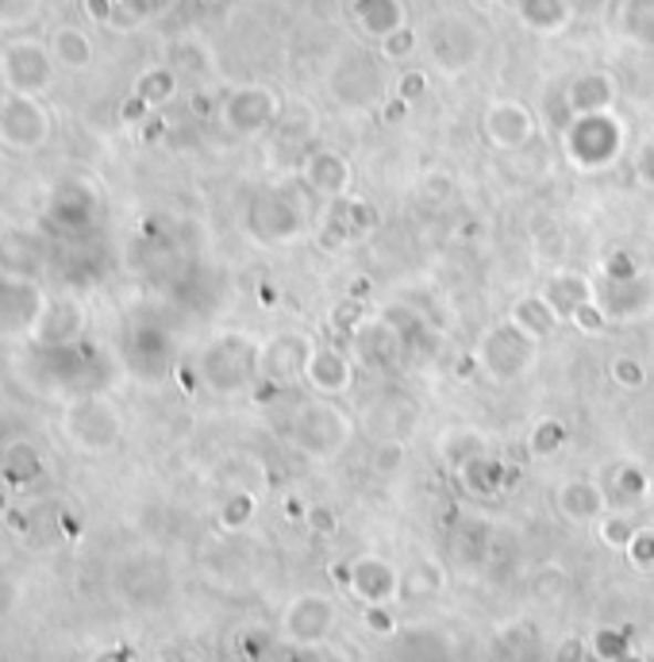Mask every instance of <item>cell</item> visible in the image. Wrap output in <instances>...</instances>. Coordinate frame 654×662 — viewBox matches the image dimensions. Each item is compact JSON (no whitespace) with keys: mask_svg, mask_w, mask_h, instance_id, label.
<instances>
[{"mask_svg":"<svg viewBox=\"0 0 654 662\" xmlns=\"http://www.w3.org/2000/svg\"><path fill=\"white\" fill-rule=\"evenodd\" d=\"M85 328H89L85 301H77L74 293L46 297L43 317H39L35 335H31V346H70V343H82Z\"/></svg>","mask_w":654,"mask_h":662,"instance_id":"obj_6","label":"cell"},{"mask_svg":"<svg viewBox=\"0 0 654 662\" xmlns=\"http://www.w3.org/2000/svg\"><path fill=\"white\" fill-rule=\"evenodd\" d=\"M46 474V458L39 455L35 443L15 439L8 447H0V482H8L12 489H28L35 486Z\"/></svg>","mask_w":654,"mask_h":662,"instance_id":"obj_7","label":"cell"},{"mask_svg":"<svg viewBox=\"0 0 654 662\" xmlns=\"http://www.w3.org/2000/svg\"><path fill=\"white\" fill-rule=\"evenodd\" d=\"M0 74H4L8 93L46 96L54 89L59 62H54L51 46L39 39H12L8 46H0Z\"/></svg>","mask_w":654,"mask_h":662,"instance_id":"obj_4","label":"cell"},{"mask_svg":"<svg viewBox=\"0 0 654 662\" xmlns=\"http://www.w3.org/2000/svg\"><path fill=\"white\" fill-rule=\"evenodd\" d=\"M54 135V116L43 96L4 93L0 96V143L15 155H39Z\"/></svg>","mask_w":654,"mask_h":662,"instance_id":"obj_1","label":"cell"},{"mask_svg":"<svg viewBox=\"0 0 654 662\" xmlns=\"http://www.w3.org/2000/svg\"><path fill=\"white\" fill-rule=\"evenodd\" d=\"M96 213H101V197L89 185V177H62L46 193V228L59 236H82L96 224Z\"/></svg>","mask_w":654,"mask_h":662,"instance_id":"obj_5","label":"cell"},{"mask_svg":"<svg viewBox=\"0 0 654 662\" xmlns=\"http://www.w3.org/2000/svg\"><path fill=\"white\" fill-rule=\"evenodd\" d=\"M147 108H150V104L143 101V96H132V101L124 104V120H132V124H135V120L147 116Z\"/></svg>","mask_w":654,"mask_h":662,"instance_id":"obj_12","label":"cell"},{"mask_svg":"<svg viewBox=\"0 0 654 662\" xmlns=\"http://www.w3.org/2000/svg\"><path fill=\"white\" fill-rule=\"evenodd\" d=\"M62 432L74 443L77 451L89 455H104V451L116 447L120 439V413L108 397H96V393H82L66 405L62 413Z\"/></svg>","mask_w":654,"mask_h":662,"instance_id":"obj_3","label":"cell"},{"mask_svg":"<svg viewBox=\"0 0 654 662\" xmlns=\"http://www.w3.org/2000/svg\"><path fill=\"white\" fill-rule=\"evenodd\" d=\"M8 93V89H4V74H0V96H4Z\"/></svg>","mask_w":654,"mask_h":662,"instance_id":"obj_15","label":"cell"},{"mask_svg":"<svg viewBox=\"0 0 654 662\" xmlns=\"http://www.w3.org/2000/svg\"><path fill=\"white\" fill-rule=\"evenodd\" d=\"M8 494H12V486H8V482H0V513H8Z\"/></svg>","mask_w":654,"mask_h":662,"instance_id":"obj_14","label":"cell"},{"mask_svg":"<svg viewBox=\"0 0 654 662\" xmlns=\"http://www.w3.org/2000/svg\"><path fill=\"white\" fill-rule=\"evenodd\" d=\"M82 8L93 23H112V15H116V0H82Z\"/></svg>","mask_w":654,"mask_h":662,"instance_id":"obj_11","label":"cell"},{"mask_svg":"<svg viewBox=\"0 0 654 662\" xmlns=\"http://www.w3.org/2000/svg\"><path fill=\"white\" fill-rule=\"evenodd\" d=\"M46 46H51L59 70H74L77 74V70H89V62H93V39H89L82 28H74V23L54 28V35Z\"/></svg>","mask_w":654,"mask_h":662,"instance_id":"obj_8","label":"cell"},{"mask_svg":"<svg viewBox=\"0 0 654 662\" xmlns=\"http://www.w3.org/2000/svg\"><path fill=\"white\" fill-rule=\"evenodd\" d=\"M135 96H143L147 104H166L174 96V74L169 70H147V74L135 82Z\"/></svg>","mask_w":654,"mask_h":662,"instance_id":"obj_9","label":"cell"},{"mask_svg":"<svg viewBox=\"0 0 654 662\" xmlns=\"http://www.w3.org/2000/svg\"><path fill=\"white\" fill-rule=\"evenodd\" d=\"M39 8H43V0H0V28H28L39 15Z\"/></svg>","mask_w":654,"mask_h":662,"instance_id":"obj_10","label":"cell"},{"mask_svg":"<svg viewBox=\"0 0 654 662\" xmlns=\"http://www.w3.org/2000/svg\"><path fill=\"white\" fill-rule=\"evenodd\" d=\"M93 662H127V659L120 655V651H101V655H96Z\"/></svg>","mask_w":654,"mask_h":662,"instance_id":"obj_13","label":"cell"},{"mask_svg":"<svg viewBox=\"0 0 654 662\" xmlns=\"http://www.w3.org/2000/svg\"><path fill=\"white\" fill-rule=\"evenodd\" d=\"M43 304L46 289L31 273L0 270V343H31Z\"/></svg>","mask_w":654,"mask_h":662,"instance_id":"obj_2","label":"cell"}]
</instances>
